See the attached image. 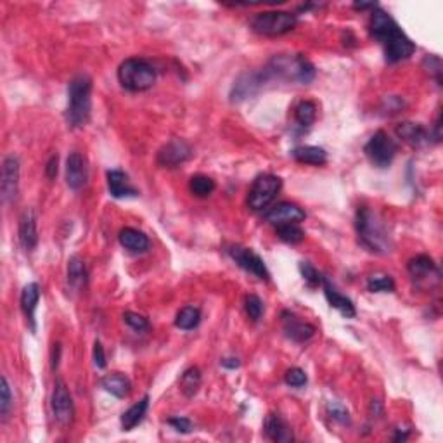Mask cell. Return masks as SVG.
<instances>
[{"label":"cell","instance_id":"29","mask_svg":"<svg viewBox=\"0 0 443 443\" xmlns=\"http://www.w3.org/2000/svg\"><path fill=\"white\" fill-rule=\"evenodd\" d=\"M201 322V310L194 305H189V307H183L182 310L177 313L175 317V326L182 331H193L200 326Z\"/></svg>","mask_w":443,"mask_h":443},{"label":"cell","instance_id":"12","mask_svg":"<svg viewBox=\"0 0 443 443\" xmlns=\"http://www.w3.org/2000/svg\"><path fill=\"white\" fill-rule=\"evenodd\" d=\"M20 190V160L16 156H7L2 165V180H0V193L3 203H10L17 197Z\"/></svg>","mask_w":443,"mask_h":443},{"label":"cell","instance_id":"3","mask_svg":"<svg viewBox=\"0 0 443 443\" xmlns=\"http://www.w3.org/2000/svg\"><path fill=\"white\" fill-rule=\"evenodd\" d=\"M355 227L359 239L369 251L377 255H388L393 248L390 234H388L384 220L370 208H359L355 217Z\"/></svg>","mask_w":443,"mask_h":443},{"label":"cell","instance_id":"9","mask_svg":"<svg viewBox=\"0 0 443 443\" xmlns=\"http://www.w3.org/2000/svg\"><path fill=\"white\" fill-rule=\"evenodd\" d=\"M227 253H229V257L232 258V260L236 262V264L239 265L243 270L253 273V276L258 277V279L269 280L270 272H269V269H266L265 262L262 260L260 255L255 253L251 248H244V246H239V244H232V246L227 248Z\"/></svg>","mask_w":443,"mask_h":443},{"label":"cell","instance_id":"35","mask_svg":"<svg viewBox=\"0 0 443 443\" xmlns=\"http://www.w3.org/2000/svg\"><path fill=\"white\" fill-rule=\"evenodd\" d=\"M244 308H246L248 317L253 322H258L262 319V313H264V301L257 294H248L246 300H244Z\"/></svg>","mask_w":443,"mask_h":443},{"label":"cell","instance_id":"6","mask_svg":"<svg viewBox=\"0 0 443 443\" xmlns=\"http://www.w3.org/2000/svg\"><path fill=\"white\" fill-rule=\"evenodd\" d=\"M296 23V14L287 13V10H265L253 16L251 28L255 33L264 35V37H280L293 31Z\"/></svg>","mask_w":443,"mask_h":443},{"label":"cell","instance_id":"28","mask_svg":"<svg viewBox=\"0 0 443 443\" xmlns=\"http://www.w3.org/2000/svg\"><path fill=\"white\" fill-rule=\"evenodd\" d=\"M201 388V370L197 367H189L180 377V391L183 397L193 398Z\"/></svg>","mask_w":443,"mask_h":443},{"label":"cell","instance_id":"30","mask_svg":"<svg viewBox=\"0 0 443 443\" xmlns=\"http://www.w3.org/2000/svg\"><path fill=\"white\" fill-rule=\"evenodd\" d=\"M215 189H217V183H215L213 179L207 177V175H194L189 180V190L196 197L211 196Z\"/></svg>","mask_w":443,"mask_h":443},{"label":"cell","instance_id":"25","mask_svg":"<svg viewBox=\"0 0 443 443\" xmlns=\"http://www.w3.org/2000/svg\"><path fill=\"white\" fill-rule=\"evenodd\" d=\"M293 158L298 163L313 165V167H322L327 163V153L322 147L317 146H300L293 149Z\"/></svg>","mask_w":443,"mask_h":443},{"label":"cell","instance_id":"34","mask_svg":"<svg viewBox=\"0 0 443 443\" xmlns=\"http://www.w3.org/2000/svg\"><path fill=\"white\" fill-rule=\"evenodd\" d=\"M10 407H13V393H10L9 381L6 376H2V381H0V416L2 419L9 416Z\"/></svg>","mask_w":443,"mask_h":443},{"label":"cell","instance_id":"5","mask_svg":"<svg viewBox=\"0 0 443 443\" xmlns=\"http://www.w3.org/2000/svg\"><path fill=\"white\" fill-rule=\"evenodd\" d=\"M118 82L128 92H146L156 84V70L140 57H130L118 68Z\"/></svg>","mask_w":443,"mask_h":443},{"label":"cell","instance_id":"15","mask_svg":"<svg viewBox=\"0 0 443 443\" xmlns=\"http://www.w3.org/2000/svg\"><path fill=\"white\" fill-rule=\"evenodd\" d=\"M89 179V168L87 161L80 153L73 151L70 156L66 158V183L70 189L80 190L82 187L87 183Z\"/></svg>","mask_w":443,"mask_h":443},{"label":"cell","instance_id":"17","mask_svg":"<svg viewBox=\"0 0 443 443\" xmlns=\"http://www.w3.org/2000/svg\"><path fill=\"white\" fill-rule=\"evenodd\" d=\"M17 234H20V243L21 246L27 251H33L38 244V229H37V215L31 208H27V210L21 213L20 217V229H17Z\"/></svg>","mask_w":443,"mask_h":443},{"label":"cell","instance_id":"26","mask_svg":"<svg viewBox=\"0 0 443 443\" xmlns=\"http://www.w3.org/2000/svg\"><path fill=\"white\" fill-rule=\"evenodd\" d=\"M89 273L87 266H85L84 260L80 257H71L68 262V284H70L73 290L82 291L87 286Z\"/></svg>","mask_w":443,"mask_h":443},{"label":"cell","instance_id":"4","mask_svg":"<svg viewBox=\"0 0 443 443\" xmlns=\"http://www.w3.org/2000/svg\"><path fill=\"white\" fill-rule=\"evenodd\" d=\"M92 113V80L80 73L68 85L66 120L70 127L82 128L89 123Z\"/></svg>","mask_w":443,"mask_h":443},{"label":"cell","instance_id":"42","mask_svg":"<svg viewBox=\"0 0 443 443\" xmlns=\"http://www.w3.org/2000/svg\"><path fill=\"white\" fill-rule=\"evenodd\" d=\"M93 363H96V367H99V369L106 367V354H104V347L100 345V341L93 343Z\"/></svg>","mask_w":443,"mask_h":443},{"label":"cell","instance_id":"23","mask_svg":"<svg viewBox=\"0 0 443 443\" xmlns=\"http://www.w3.org/2000/svg\"><path fill=\"white\" fill-rule=\"evenodd\" d=\"M38 300H40V286L37 283H30L23 287V293H21V308H23L24 317L30 322L31 329H37V324H35V310H37Z\"/></svg>","mask_w":443,"mask_h":443},{"label":"cell","instance_id":"11","mask_svg":"<svg viewBox=\"0 0 443 443\" xmlns=\"http://www.w3.org/2000/svg\"><path fill=\"white\" fill-rule=\"evenodd\" d=\"M193 156V147L182 139H172L158 151V165L163 168H175Z\"/></svg>","mask_w":443,"mask_h":443},{"label":"cell","instance_id":"14","mask_svg":"<svg viewBox=\"0 0 443 443\" xmlns=\"http://www.w3.org/2000/svg\"><path fill=\"white\" fill-rule=\"evenodd\" d=\"M305 217L307 215H305V211L298 204L286 203V201L284 203H277L276 207L269 208L264 213L265 222H269L273 227L284 225V223H300L305 220Z\"/></svg>","mask_w":443,"mask_h":443},{"label":"cell","instance_id":"22","mask_svg":"<svg viewBox=\"0 0 443 443\" xmlns=\"http://www.w3.org/2000/svg\"><path fill=\"white\" fill-rule=\"evenodd\" d=\"M120 244L130 253H146L149 250V237L133 227H125L118 234Z\"/></svg>","mask_w":443,"mask_h":443},{"label":"cell","instance_id":"43","mask_svg":"<svg viewBox=\"0 0 443 443\" xmlns=\"http://www.w3.org/2000/svg\"><path fill=\"white\" fill-rule=\"evenodd\" d=\"M59 158H57V154H54V156H50V160L47 161L45 165V175L47 179H56L57 177V170H59Z\"/></svg>","mask_w":443,"mask_h":443},{"label":"cell","instance_id":"1","mask_svg":"<svg viewBox=\"0 0 443 443\" xmlns=\"http://www.w3.org/2000/svg\"><path fill=\"white\" fill-rule=\"evenodd\" d=\"M369 30L370 35L383 45L386 63L395 64L400 63V61L409 59L414 54V50H416L414 42L403 33L397 21L386 10L380 9V7L373 10Z\"/></svg>","mask_w":443,"mask_h":443},{"label":"cell","instance_id":"39","mask_svg":"<svg viewBox=\"0 0 443 443\" xmlns=\"http://www.w3.org/2000/svg\"><path fill=\"white\" fill-rule=\"evenodd\" d=\"M123 320L132 327L133 331H139V333L149 329V320H147L146 317L139 315V313H135V312H125Z\"/></svg>","mask_w":443,"mask_h":443},{"label":"cell","instance_id":"45","mask_svg":"<svg viewBox=\"0 0 443 443\" xmlns=\"http://www.w3.org/2000/svg\"><path fill=\"white\" fill-rule=\"evenodd\" d=\"M59 352H61V345H54V350H52V369H57V366H59Z\"/></svg>","mask_w":443,"mask_h":443},{"label":"cell","instance_id":"31","mask_svg":"<svg viewBox=\"0 0 443 443\" xmlns=\"http://www.w3.org/2000/svg\"><path fill=\"white\" fill-rule=\"evenodd\" d=\"M294 118L301 127H312L317 118V106L312 100H301L294 110Z\"/></svg>","mask_w":443,"mask_h":443},{"label":"cell","instance_id":"20","mask_svg":"<svg viewBox=\"0 0 443 443\" xmlns=\"http://www.w3.org/2000/svg\"><path fill=\"white\" fill-rule=\"evenodd\" d=\"M106 179H107V189H110L111 196L113 197L121 200V197L139 196V190L132 186L130 179H128V175L125 174V172L110 170L106 174Z\"/></svg>","mask_w":443,"mask_h":443},{"label":"cell","instance_id":"10","mask_svg":"<svg viewBox=\"0 0 443 443\" xmlns=\"http://www.w3.org/2000/svg\"><path fill=\"white\" fill-rule=\"evenodd\" d=\"M52 414L54 419L57 421L61 428H68L71 426L75 419V405H73V398H71L70 390L64 384V381L57 380L56 384H54V391H52Z\"/></svg>","mask_w":443,"mask_h":443},{"label":"cell","instance_id":"37","mask_svg":"<svg viewBox=\"0 0 443 443\" xmlns=\"http://www.w3.org/2000/svg\"><path fill=\"white\" fill-rule=\"evenodd\" d=\"M284 381H286L287 386L301 388L308 383V377H307V373H305L303 369H300V367H293V369H290L286 373Z\"/></svg>","mask_w":443,"mask_h":443},{"label":"cell","instance_id":"27","mask_svg":"<svg viewBox=\"0 0 443 443\" xmlns=\"http://www.w3.org/2000/svg\"><path fill=\"white\" fill-rule=\"evenodd\" d=\"M147 409H149V397H144L140 402L133 403L130 409L125 410L123 416H121V428H123L125 431L133 430V428L144 419Z\"/></svg>","mask_w":443,"mask_h":443},{"label":"cell","instance_id":"21","mask_svg":"<svg viewBox=\"0 0 443 443\" xmlns=\"http://www.w3.org/2000/svg\"><path fill=\"white\" fill-rule=\"evenodd\" d=\"M265 435L276 443H290L294 440L293 430L279 414H269L264 424Z\"/></svg>","mask_w":443,"mask_h":443},{"label":"cell","instance_id":"33","mask_svg":"<svg viewBox=\"0 0 443 443\" xmlns=\"http://www.w3.org/2000/svg\"><path fill=\"white\" fill-rule=\"evenodd\" d=\"M277 236L279 239H283L284 243L290 244H298L305 239V232L300 227V223H284V225L276 227Z\"/></svg>","mask_w":443,"mask_h":443},{"label":"cell","instance_id":"36","mask_svg":"<svg viewBox=\"0 0 443 443\" xmlns=\"http://www.w3.org/2000/svg\"><path fill=\"white\" fill-rule=\"evenodd\" d=\"M300 272H301V276H303L305 283H307L308 287H319L320 284H322L324 277L320 276L319 270H317L312 264H308V262H301Z\"/></svg>","mask_w":443,"mask_h":443},{"label":"cell","instance_id":"32","mask_svg":"<svg viewBox=\"0 0 443 443\" xmlns=\"http://www.w3.org/2000/svg\"><path fill=\"white\" fill-rule=\"evenodd\" d=\"M367 290L370 293H393L395 280L386 273H374L367 279Z\"/></svg>","mask_w":443,"mask_h":443},{"label":"cell","instance_id":"2","mask_svg":"<svg viewBox=\"0 0 443 443\" xmlns=\"http://www.w3.org/2000/svg\"><path fill=\"white\" fill-rule=\"evenodd\" d=\"M265 85L272 82H291L308 85L315 78V66L301 54H279L262 68Z\"/></svg>","mask_w":443,"mask_h":443},{"label":"cell","instance_id":"41","mask_svg":"<svg viewBox=\"0 0 443 443\" xmlns=\"http://www.w3.org/2000/svg\"><path fill=\"white\" fill-rule=\"evenodd\" d=\"M168 424H170L175 431H179V433L186 435L193 431V423H190V419H187V417H170Z\"/></svg>","mask_w":443,"mask_h":443},{"label":"cell","instance_id":"16","mask_svg":"<svg viewBox=\"0 0 443 443\" xmlns=\"http://www.w3.org/2000/svg\"><path fill=\"white\" fill-rule=\"evenodd\" d=\"M395 132H397V135L403 142L410 144L414 147L428 146L431 139H433V132L428 130L424 125L414 123V121H402V123L397 125Z\"/></svg>","mask_w":443,"mask_h":443},{"label":"cell","instance_id":"24","mask_svg":"<svg viewBox=\"0 0 443 443\" xmlns=\"http://www.w3.org/2000/svg\"><path fill=\"white\" fill-rule=\"evenodd\" d=\"M100 386L107 391V393L114 395L117 398H125L130 395L132 391V383L127 376L120 373L106 374V376L100 380Z\"/></svg>","mask_w":443,"mask_h":443},{"label":"cell","instance_id":"38","mask_svg":"<svg viewBox=\"0 0 443 443\" xmlns=\"http://www.w3.org/2000/svg\"><path fill=\"white\" fill-rule=\"evenodd\" d=\"M327 412H329V416L333 417L334 421H338V423L350 424V412H348V410L345 409L340 402L327 403Z\"/></svg>","mask_w":443,"mask_h":443},{"label":"cell","instance_id":"8","mask_svg":"<svg viewBox=\"0 0 443 443\" xmlns=\"http://www.w3.org/2000/svg\"><path fill=\"white\" fill-rule=\"evenodd\" d=\"M398 151L397 140L391 139L386 132L377 130L363 147L367 160L377 168H388Z\"/></svg>","mask_w":443,"mask_h":443},{"label":"cell","instance_id":"13","mask_svg":"<svg viewBox=\"0 0 443 443\" xmlns=\"http://www.w3.org/2000/svg\"><path fill=\"white\" fill-rule=\"evenodd\" d=\"M409 269L410 277L416 280L417 284H438L440 280V270H438L437 264L433 262V258H430L428 255H419V257L412 258L407 265Z\"/></svg>","mask_w":443,"mask_h":443},{"label":"cell","instance_id":"7","mask_svg":"<svg viewBox=\"0 0 443 443\" xmlns=\"http://www.w3.org/2000/svg\"><path fill=\"white\" fill-rule=\"evenodd\" d=\"M283 189V180L277 175L264 174L258 175L255 182L251 183V189L248 193V207L253 211H265L269 204L277 197V194Z\"/></svg>","mask_w":443,"mask_h":443},{"label":"cell","instance_id":"40","mask_svg":"<svg viewBox=\"0 0 443 443\" xmlns=\"http://www.w3.org/2000/svg\"><path fill=\"white\" fill-rule=\"evenodd\" d=\"M424 66H428V71L435 77L438 85H442V61L438 56H426L424 57Z\"/></svg>","mask_w":443,"mask_h":443},{"label":"cell","instance_id":"44","mask_svg":"<svg viewBox=\"0 0 443 443\" xmlns=\"http://www.w3.org/2000/svg\"><path fill=\"white\" fill-rule=\"evenodd\" d=\"M220 363L225 369H237V367L241 366V362L237 359H234V356H230V359H222Z\"/></svg>","mask_w":443,"mask_h":443},{"label":"cell","instance_id":"18","mask_svg":"<svg viewBox=\"0 0 443 443\" xmlns=\"http://www.w3.org/2000/svg\"><path fill=\"white\" fill-rule=\"evenodd\" d=\"M283 322L286 336L296 341V343H305V341H308L315 334V327L312 324L303 322V320H300L291 312H283Z\"/></svg>","mask_w":443,"mask_h":443},{"label":"cell","instance_id":"19","mask_svg":"<svg viewBox=\"0 0 443 443\" xmlns=\"http://www.w3.org/2000/svg\"><path fill=\"white\" fill-rule=\"evenodd\" d=\"M322 287H324V294H326V300L329 301L331 307L336 308V310L343 317H347V319H354V317L356 315L354 301H352L348 296H345V294H341L340 291L331 284V280L327 279V277H324L322 279Z\"/></svg>","mask_w":443,"mask_h":443}]
</instances>
